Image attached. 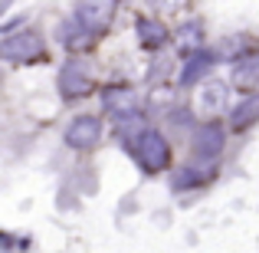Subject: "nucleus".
I'll return each instance as SVG.
<instances>
[{"mask_svg":"<svg viewBox=\"0 0 259 253\" xmlns=\"http://www.w3.org/2000/svg\"><path fill=\"white\" fill-rule=\"evenodd\" d=\"M128 152H132L135 165L145 174H158V171H167V165H171V145L158 128H141L128 141Z\"/></svg>","mask_w":259,"mask_h":253,"instance_id":"obj_1","label":"nucleus"},{"mask_svg":"<svg viewBox=\"0 0 259 253\" xmlns=\"http://www.w3.org/2000/svg\"><path fill=\"white\" fill-rule=\"evenodd\" d=\"M0 56L7 63H33L46 56V40L36 30H20V33H4L0 40Z\"/></svg>","mask_w":259,"mask_h":253,"instance_id":"obj_2","label":"nucleus"},{"mask_svg":"<svg viewBox=\"0 0 259 253\" xmlns=\"http://www.w3.org/2000/svg\"><path fill=\"white\" fill-rule=\"evenodd\" d=\"M56 89H59V95H63L66 102H72V99H85V95L95 89V79H92V73L85 69V63H79V59H69V63L59 66Z\"/></svg>","mask_w":259,"mask_h":253,"instance_id":"obj_3","label":"nucleus"},{"mask_svg":"<svg viewBox=\"0 0 259 253\" xmlns=\"http://www.w3.org/2000/svg\"><path fill=\"white\" fill-rule=\"evenodd\" d=\"M63 138H66V145L76 148V152H89V148H95L99 138H102V119L99 115H76V119L66 125Z\"/></svg>","mask_w":259,"mask_h":253,"instance_id":"obj_4","label":"nucleus"},{"mask_svg":"<svg viewBox=\"0 0 259 253\" xmlns=\"http://www.w3.org/2000/svg\"><path fill=\"white\" fill-rule=\"evenodd\" d=\"M115 7H118V0H79L76 4V20L85 26V30H92L95 37H99V33L112 23Z\"/></svg>","mask_w":259,"mask_h":253,"instance_id":"obj_5","label":"nucleus"},{"mask_svg":"<svg viewBox=\"0 0 259 253\" xmlns=\"http://www.w3.org/2000/svg\"><path fill=\"white\" fill-rule=\"evenodd\" d=\"M230 102V92H227V83L220 79H207L197 92V112L203 115L207 122H213V115H220Z\"/></svg>","mask_w":259,"mask_h":253,"instance_id":"obj_6","label":"nucleus"},{"mask_svg":"<svg viewBox=\"0 0 259 253\" xmlns=\"http://www.w3.org/2000/svg\"><path fill=\"white\" fill-rule=\"evenodd\" d=\"M102 105H105V112L112 115L115 122H125V119H132V115H138V112H135V109H138V92H135V89H128V86L105 89Z\"/></svg>","mask_w":259,"mask_h":253,"instance_id":"obj_7","label":"nucleus"},{"mask_svg":"<svg viewBox=\"0 0 259 253\" xmlns=\"http://www.w3.org/2000/svg\"><path fill=\"white\" fill-rule=\"evenodd\" d=\"M190 145H194V155H200V158H217V155L223 152V128L217 125V122H200V125L194 128V138H190Z\"/></svg>","mask_w":259,"mask_h":253,"instance_id":"obj_8","label":"nucleus"},{"mask_svg":"<svg viewBox=\"0 0 259 253\" xmlns=\"http://www.w3.org/2000/svg\"><path fill=\"white\" fill-rule=\"evenodd\" d=\"M256 122H259V92H249L230 109V128L240 135V132H249Z\"/></svg>","mask_w":259,"mask_h":253,"instance_id":"obj_9","label":"nucleus"},{"mask_svg":"<svg viewBox=\"0 0 259 253\" xmlns=\"http://www.w3.org/2000/svg\"><path fill=\"white\" fill-rule=\"evenodd\" d=\"M135 30H138V40H141V46H145V50H161V46L171 40L167 26L161 23L158 17H138Z\"/></svg>","mask_w":259,"mask_h":253,"instance_id":"obj_10","label":"nucleus"},{"mask_svg":"<svg viewBox=\"0 0 259 253\" xmlns=\"http://www.w3.org/2000/svg\"><path fill=\"white\" fill-rule=\"evenodd\" d=\"M213 53L200 50V53H190L187 59H184V69H181V86H194L200 83L203 76H210V69H213Z\"/></svg>","mask_w":259,"mask_h":253,"instance_id":"obj_11","label":"nucleus"},{"mask_svg":"<svg viewBox=\"0 0 259 253\" xmlns=\"http://www.w3.org/2000/svg\"><path fill=\"white\" fill-rule=\"evenodd\" d=\"M59 40H63V46H66V50H72V53H76V50H89V46L95 43V33H92V30H85V26L79 23L76 17H72L69 23L63 26Z\"/></svg>","mask_w":259,"mask_h":253,"instance_id":"obj_12","label":"nucleus"},{"mask_svg":"<svg viewBox=\"0 0 259 253\" xmlns=\"http://www.w3.org/2000/svg\"><path fill=\"white\" fill-rule=\"evenodd\" d=\"M233 83L240 89H253L259 83V56H246L233 63Z\"/></svg>","mask_w":259,"mask_h":253,"instance_id":"obj_13","label":"nucleus"},{"mask_svg":"<svg viewBox=\"0 0 259 253\" xmlns=\"http://www.w3.org/2000/svg\"><path fill=\"white\" fill-rule=\"evenodd\" d=\"M177 43H181V50H187V56H190V53H200V43H203L200 20H187V23L177 30Z\"/></svg>","mask_w":259,"mask_h":253,"instance_id":"obj_14","label":"nucleus"},{"mask_svg":"<svg viewBox=\"0 0 259 253\" xmlns=\"http://www.w3.org/2000/svg\"><path fill=\"white\" fill-rule=\"evenodd\" d=\"M249 53H253V46L246 43V37H227V43L220 46V56L233 59V63H240V59H246Z\"/></svg>","mask_w":259,"mask_h":253,"instance_id":"obj_15","label":"nucleus"},{"mask_svg":"<svg viewBox=\"0 0 259 253\" xmlns=\"http://www.w3.org/2000/svg\"><path fill=\"white\" fill-rule=\"evenodd\" d=\"M151 4L158 7V13H177V10H184L190 0H151Z\"/></svg>","mask_w":259,"mask_h":253,"instance_id":"obj_16","label":"nucleus"}]
</instances>
